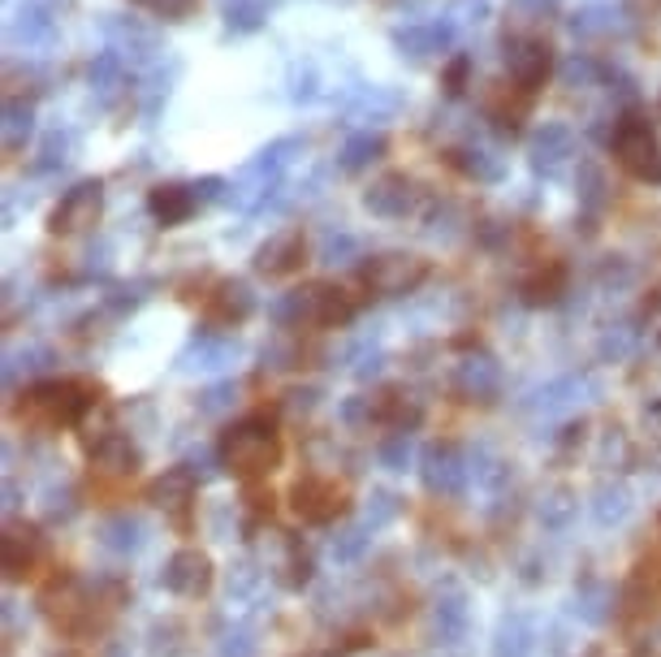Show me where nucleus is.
<instances>
[{
    "mask_svg": "<svg viewBox=\"0 0 661 657\" xmlns=\"http://www.w3.org/2000/svg\"><path fill=\"white\" fill-rule=\"evenodd\" d=\"M455 385L462 399H484V394L498 390V368H493L489 359H467V363L458 368Z\"/></svg>",
    "mask_w": 661,
    "mask_h": 657,
    "instance_id": "nucleus-21",
    "label": "nucleus"
},
{
    "mask_svg": "<svg viewBox=\"0 0 661 657\" xmlns=\"http://www.w3.org/2000/svg\"><path fill=\"white\" fill-rule=\"evenodd\" d=\"M367 208H376V212H385V216H403L411 208V182L407 178H385V182H376L372 195H367Z\"/></svg>",
    "mask_w": 661,
    "mask_h": 657,
    "instance_id": "nucleus-23",
    "label": "nucleus"
},
{
    "mask_svg": "<svg viewBox=\"0 0 661 657\" xmlns=\"http://www.w3.org/2000/svg\"><path fill=\"white\" fill-rule=\"evenodd\" d=\"M359 282H363L367 295L398 299V295H411V290H419L428 282V259L415 252H381L363 264Z\"/></svg>",
    "mask_w": 661,
    "mask_h": 657,
    "instance_id": "nucleus-5",
    "label": "nucleus"
},
{
    "mask_svg": "<svg viewBox=\"0 0 661 657\" xmlns=\"http://www.w3.org/2000/svg\"><path fill=\"white\" fill-rule=\"evenodd\" d=\"M398 510H403V502H398L394 494H372L367 506H363V523L376 532V528H385L390 519H398Z\"/></svg>",
    "mask_w": 661,
    "mask_h": 657,
    "instance_id": "nucleus-29",
    "label": "nucleus"
},
{
    "mask_svg": "<svg viewBox=\"0 0 661 657\" xmlns=\"http://www.w3.org/2000/svg\"><path fill=\"white\" fill-rule=\"evenodd\" d=\"M152 212L160 225H178L195 212V195L186 187H156L152 191Z\"/></svg>",
    "mask_w": 661,
    "mask_h": 657,
    "instance_id": "nucleus-20",
    "label": "nucleus"
},
{
    "mask_svg": "<svg viewBox=\"0 0 661 657\" xmlns=\"http://www.w3.org/2000/svg\"><path fill=\"white\" fill-rule=\"evenodd\" d=\"M527 104H532V92H523V87H514V83H502V87L493 92V100H489V113H493L502 126H519V121L527 117Z\"/></svg>",
    "mask_w": 661,
    "mask_h": 657,
    "instance_id": "nucleus-24",
    "label": "nucleus"
},
{
    "mask_svg": "<svg viewBox=\"0 0 661 657\" xmlns=\"http://www.w3.org/2000/svg\"><path fill=\"white\" fill-rule=\"evenodd\" d=\"M92 406H96V390L92 385H83V381H44V385L22 394V403L13 406V415L22 424H31V428L56 433V428H74Z\"/></svg>",
    "mask_w": 661,
    "mask_h": 657,
    "instance_id": "nucleus-2",
    "label": "nucleus"
},
{
    "mask_svg": "<svg viewBox=\"0 0 661 657\" xmlns=\"http://www.w3.org/2000/svg\"><path fill=\"white\" fill-rule=\"evenodd\" d=\"M627 515H631V494H627L622 485H601V489L593 494V519H597L601 528H618Z\"/></svg>",
    "mask_w": 661,
    "mask_h": 657,
    "instance_id": "nucleus-22",
    "label": "nucleus"
},
{
    "mask_svg": "<svg viewBox=\"0 0 661 657\" xmlns=\"http://www.w3.org/2000/svg\"><path fill=\"white\" fill-rule=\"evenodd\" d=\"M92 467H96V476H104V480H130L139 471V451L130 446V437L108 433L92 451Z\"/></svg>",
    "mask_w": 661,
    "mask_h": 657,
    "instance_id": "nucleus-16",
    "label": "nucleus"
},
{
    "mask_svg": "<svg viewBox=\"0 0 661 657\" xmlns=\"http://www.w3.org/2000/svg\"><path fill=\"white\" fill-rule=\"evenodd\" d=\"M148 4H152L156 13H164V18H186L200 0H148Z\"/></svg>",
    "mask_w": 661,
    "mask_h": 657,
    "instance_id": "nucleus-33",
    "label": "nucleus"
},
{
    "mask_svg": "<svg viewBox=\"0 0 661 657\" xmlns=\"http://www.w3.org/2000/svg\"><path fill=\"white\" fill-rule=\"evenodd\" d=\"M359 311V295L351 286H333V282H316V286H303L286 299V316H295L299 329H338L347 320H355Z\"/></svg>",
    "mask_w": 661,
    "mask_h": 657,
    "instance_id": "nucleus-4",
    "label": "nucleus"
},
{
    "mask_svg": "<svg viewBox=\"0 0 661 657\" xmlns=\"http://www.w3.org/2000/svg\"><path fill=\"white\" fill-rule=\"evenodd\" d=\"M290 506L303 523H333L347 510V489L329 476H299L290 489Z\"/></svg>",
    "mask_w": 661,
    "mask_h": 657,
    "instance_id": "nucleus-7",
    "label": "nucleus"
},
{
    "mask_svg": "<svg viewBox=\"0 0 661 657\" xmlns=\"http://www.w3.org/2000/svg\"><path fill=\"white\" fill-rule=\"evenodd\" d=\"M550 70H554V49H550V40L527 35V40H519V44L510 49V83H514V87H523V92L536 96V87H545Z\"/></svg>",
    "mask_w": 661,
    "mask_h": 657,
    "instance_id": "nucleus-11",
    "label": "nucleus"
},
{
    "mask_svg": "<svg viewBox=\"0 0 661 657\" xmlns=\"http://www.w3.org/2000/svg\"><path fill=\"white\" fill-rule=\"evenodd\" d=\"M160 584L173 593V597H204L212 589V558L204 550H178V554L164 558V571H160Z\"/></svg>",
    "mask_w": 661,
    "mask_h": 657,
    "instance_id": "nucleus-10",
    "label": "nucleus"
},
{
    "mask_svg": "<svg viewBox=\"0 0 661 657\" xmlns=\"http://www.w3.org/2000/svg\"><path fill=\"white\" fill-rule=\"evenodd\" d=\"M523 304L532 307H545V304H558L562 295H566V264L562 259H545V264H536L527 277H523Z\"/></svg>",
    "mask_w": 661,
    "mask_h": 657,
    "instance_id": "nucleus-17",
    "label": "nucleus"
},
{
    "mask_svg": "<svg viewBox=\"0 0 661 657\" xmlns=\"http://www.w3.org/2000/svg\"><path fill=\"white\" fill-rule=\"evenodd\" d=\"M527 654H532V627H527V618H507L502 632H498L493 657H527Z\"/></svg>",
    "mask_w": 661,
    "mask_h": 657,
    "instance_id": "nucleus-26",
    "label": "nucleus"
},
{
    "mask_svg": "<svg viewBox=\"0 0 661 657\" xmlns=\"http://www.w3.org/2000/svg\"><path fill=\"white\" fill-rule=\"evenodd\" d=\"M303 259H307L303 230H281V234H273V239L255 252V268H259L264 277H295V273L303 268Z\"/></svg>",
    "mask_w": 661,
    "mask_h": 657,
    "instance_id": "nucleus-12",
    "label": "nucleus"
},
{
    "mask_svg": "<svg viewBox=\"0 0 661 657\" xmlns=\"http://www.w3.org/2000/svg\"><path fill=\"white\" fill-rule=\"evenodd\" d=\"M143 537H148V528L130 510H117V515H108L100 523V545L108 554H135L143 545Z\"/></svg>",
    "mask_w": 661,
    "mask_h": 657,
    "instance_id": "nucleus-18",
    "label": "nucleus"
},
{
    "mask_svg": "<svg viewBox=\"0 0 661 657\" xmlns=\"http://www.w3.org/2000/svg\"><path fill=\"white\" fill-rule=\"evenodd\" d=\"M424 485H428V494H437V498H455L462 494V485H467V476H471V467L458 458L455 446H433L428 455H424Z\"/></svg>",
    "mask_w": 661,
    "mask_h": 657,
    "instance_id": "nucleus-14",
    "label": "nucleus"
},
{
    "mask_svg": "<svg viewBox=\"0 0 661 657\" xmlns=\"http://www.w3.org/2000/svg\"><path fill=\"white\" fill-rule=\"evenodd\" d=\"M575 515H579V498H575L571 489H550V494L536 502V519H541V528H550V532L571 528Z\"/></svg>",
    "mask_w": 661,
    "mask_h": 657,
    "instance_id": "nucleus-19",
    "label": "nucleus"
},
{
    "mask_svg": "<svg viewBox=\"0 0 661 657\" xmlns=\"http://www.w3.org/2000/svg\"><path fill=\"white\" fill-rule=\"evenodd\" d=\"M74 510H78L74 494H52V502H44V515H49L52 523H56V519H70Z\"/></svg>",
    "mask_w": 661,
    "mask_h": 657,
    "instance_id": "nucleus-32",
    "label": "nucleus"
},
{
    "mask_svg": "<svg viewBox=\"0 0 661 657\" xmlns=\"http://www.w3.org/2000/svg\"><path fill=\"white\" fill-rule=\"evenodd\" d=\"M216 654H221V657H255L252 632H230V636H221Z\"/></svg>",
    "mask_w": 661,
    "mask_h": 657,
    "instance_id": "nucleus-31",
    "label": "nucleus"
},
{
    "mask_svg": "<svg viewBox=\"0 0 661 657\" xmlns=\"http://www.w3.org/2000/svg\"><path fill=\"white\" fill-rule=\"evenodd\" d=\"M0 558H4L9 580H31L49 562V537L35 523H9L0 541Z\"/></svg>",
    "mask_w": 661,
    "mask_h": 657,
    "instance_id": "nucleus-9",
    "label": "nucleus"
},
{
    "mask_svg": "<svg viewBox=\"0 0 661 657\" xmlns=\"http://www.w3.org/2000/svg\"><path fill=\"white\" fill-rule=\"evenodd\" d=\"M381 463L385 467H394V471H403L411 463V442H407V433H394V442H385L381 446Z\"/></svg>",
    "mask_w": 661,
    "mask_h": 657,
    "instance_id": "nucleus-30",
    "label": "nucleus"
},
{
    "mask_svg": "<svg viewBox=\"0 0 661 657\" xmlns=\"http://www.w3.org/2000/svg\"><path fill=\"white\" fill-rule=\"evenodd\" d=\"M653 558H661V515H658V550H653Z\"/></svg>",
    "mask_w": 661,
    "mask_h": 657,
    "instance_id": "nucleus-34",
    "label": "nucleus"
},
{
    "mask_svg": "<svg viewBox=\"0 0 661 657\" xmlns=\"http://www.w3.org/2000/svg\"><path fill=\"white\" fill-rule=\"evenodd\" d=\"M104 610L113 606H104L100 597H96V589L83 584V580H74V575H61V580H52L49 589H44V614L52 618V627L65 632V636H92V632H100Z\"/></svg>",
    "mask_w": 661,
    "mask_h": 657,
    "instance_id": "nucleus-3",
    "label": "nucleus"
},
{
    "mask_svg": "<svg viewBox=\"0 0 661 657\" xmlns=\"http://www.w3.org/2000/svg\"><path fill=\"white\" fill-rule=\"evenodd\" d=\"M259 589H264V571L259 566H252V562L230 566V580H225V597L230 602H252Z\"/></svg>",
    "mask_w": 661,
    "mask_h": 657,
    "instance_id": "nucleus-28",
    "label": "nucleus"
},
{
    "mask_svg": "<svg viewBox=\"0 0 661 657\" xmlns=\"http://www.w3.org/2000/svg\"><path fill=\"white\" fill-rule=\"evenodd\" d=\"M281 463V437L268 415H247L221 437V467L238 480H264Z\"/></svg>",
    "mask_w": 661,
    "mask_h": 657,
    "instance_id": "nucleus-1",
    "label": "nucleus"
},
{
    "mask_svg": "<svg viewBox=\"0 0 661 657\" xmlns=\"http://www.w3.org/2000/svg\"><path fill=\"white\" fill-rule=\"evenodd\" d=\"M433 627H437V636H458L467 627V597H462V589H455L450 597H437Z\"/></svg>",
    "mask_w": 661,
    "mask_h": 657,
    "instance_id": "nucleus-25",
    "label": "nucleus"
},
{
    "mask_svg": "<svg viewBox=\"0 0 661 657\" xmlns=\"http://www.w3.org/2000/svg\"><path fill=\"white\" fill-rule=\"evenodd\" d=\"M204 311H207V320L221 325V329L243 325V320L255 311L252 286H247V282H216L212 295L204 299Z\"/></svg>",
    "mask_w": 661,
    "mask_h": 657,
    "instance_id": "nucleus-15",
    "label": "nucleus"
},
{
    "mask_svg": "<svg viewBox=\"0 0 661 657\" xmlns=\"http://www.w3.org/2000/svg\"><path fill=\"white\" fill-rule=\"evenodd\" d=\"M148 502H156L164 515H173L178 523H186L191 506H195V471L186 467H169L148 485Z\"/></svg>",
    "mask_w": 661,
    "mask_h": 657,
    "instance_id": "nucleus-13",
    "label": "nucleus"
},
{
    "mask_svg": "<svg viewBox=\"0 0 661 657\" xmlns=\"http://www.w3.org/2000/svg\"><path fill=\"white\" fill-rule=\"evenodd\" d=\"M367 545H372V528L359 519V523L342 528V532L333 537V562H355V558L367 554Z\"/></svg>",
    "mask_w": 661,
    "mask_h": 657,
    "instance_id": "nucleus-27",
    "label": "nucleus"
},
{
    "mask_svg": "<svg viewBox=\"0 0 661 657\" xmlns=\"http://www.w3.org/2000/svg\"><path fill=\"white\" fill-rule=\"evenodd\" d=\"M100 212H104V187L100 182H78L74 191H65L61 203L52 208L49 230L52 234H61V239L83 234V230H92V225L100 221Z\"/></svg>",
    "mask_w": 661,
    "mask_h": 657,
    "instance_id": "nucleus-8",
    "label": "nucleus"
},
{
    "mask_svg": "<svg viewBox=\"0 0 661 657\" xmlns=\"http://www.w3.org/2000/svg\"><path fill=\"white\" fill-rule=\"evenodd\" d=\"M614 160L636 178V182H661V144L649 130L644 117H627L614 130Z\"/></svg>",
    "mask_w": 661,
    "mask_h": 657,
    "instance_id": "nucleus-6",
    "label": "nucleus"
}]
</instances>
